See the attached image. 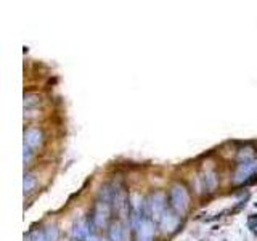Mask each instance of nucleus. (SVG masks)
Wrapping results in <instances>:
<instances>
[{
    "label": "nucleus",
    "instance_id": "nucleus-9",
    "mask_svg": "<svg viewBox=\"0 0 257 241\" xmlns=\"http://www.w3.org/2000/svg\"><path fill=\"white\" fill-rule=\"evenodd\" d=\"M104 204H106V203L96 206V211H95V223L96 225H103L104 220H106L108 211H106V206H104Z\"/></svg>",
    "mask_w": 257,
    "mask_h": 241
},
{
    "label": "nucleus",
    "instance_id": "nucleus-8",
    "mask_svg": "<svg viewBox=\"0 0 257 241\" xmlns=\"http://www.w3.org/2000/svg\"><path fill=\"white\" fill-rule=\"evenodd\" d=\"M109 239L111 241H124L125 239L124 228L120 227V225H112L109 230Z\"/></svg>",
    "mask_w": 257,
    "mask_h": 241
},
{
    "label": "nucleus",
    "instance_id": "nucleus-14",
    "mask_svg": "<svg viewBox=\"0 0 257 241\" xmlns=\"http://www.w3.org/2000/svg\"><path fill=\"white\" fill-rule=\"evenodd\" d=\"M139 241H143V239H139Z\"/></svg>",
    "mask_w": 257,
    "mask_h": 241
},
{
    "label": "nucleus",
    "instance_id": "nucleus-10",
    "mask_svg": "<svg viewBox=\"0 0 257 241\" xmlns=\"http://www.w3.org/2000/svg\"><path fill=\"white\" fill-rule=\"evenodd\" d=\"M36 187V179L32 175H24V182H23V190H24V195H29V193L34 190Z\"/></svg>",
    "mask_w": 257,
    "mask_h": 241
},
{
    "label": "nucleus",
    "instance_id": "nucleus-11",
    "mask_svg": "<svg viewBox=\"0 0 257 241\" xmlns=\"http://www.w3.org/2000/svg\"><path fill=\"white\" fill-rule=\"evenodd\" d=\"M45 236L48 241H55L56 238H58V231H56L55 227H48V230L45 231Z\"/></svg>",
    "mask_w": 257,
    "mask_h": 241
},
{
    "label": "nucleus",
    "instance_id": "nucleus-3",
    "mask_svg": "<svg viewBox=\"0 0 257 241\" xmlns=\"http://www.w3.org/2000/svg\"><path fill=\"white\" fill-rule=\"evenodd\" d=\"M24 145H28L31 148H36L39 145H42V132L39 129H28L24 132Z\"/></svg>",
    "mask_w": 257,
    "mask_h": 241
},
{
    "label": "nucleus",
    "instance_id": "nucleus-12",
    "mask_svg": "<svg viewBox=\"0 0 257 241\" xmlns=\"http://www.w3.org/2000/svg\"><path fill=\"white\" fill-rule=\"evenodd\" d=\"M23 159H24V164L29 163V159H31V155H32V151H31V147H28V145H24L23 147Z\"/></svg>",
    "mask_w": 257,
    "mask_h": 241
},
{
    "label": "nucleus",
    "instance_id": "nucleus-1",
    "mask_svg": "<svg viewBox=\"0 0 257 241\" xmlns=\"http://www.w3.org/2000/svg\"><path fill=\"white\" fill-rule=\"evenodd\" d=\"M169 196H171V203H172V207L175 209L177 212H185L188 207V193L185 190L183 185H174L171 188V193H169Z\"/></svg>",
    "mask_w": 257,
    "mask_h": 241
},
{
    "label": "nucleus",
    "instance_id": "nucleus-6",
    "mask_svg": "<svg viewBox=\"0 0 257 241\" xmlns=\"http://www.w3.org/2000/svg\"><path fill=\"white\" fill-rule=\"evenodd\" d=\"M151 212H153V215H163L164 214V207H166V204H164V196L161 195V193H156L155 196L151 198Z\"/></svg>",
    "mask_w": 257,
    "mask_h": 241
},
{
    "label": "nucleus",
    "instance_id": "nucleus-5",
    "mask_svg": "<svg viewBox=\"0 0 257 241\" xmlns=\"http://www.w3.org/2000/svg\"><path fill=\"white\" fill-rule=\"evenodd\" d=\"M177 223H179V219H177V215L171 214V212H164L161 215V228L164 231H172Z\"/></svg>",
    "mask_w": 257,
    "mask_h": 241
},
{
    "label": "nucleus",
    "instance_id": "nucleus-2",
    "mask_svg": "<svg viewBox=\"0 0 257 241\" xmlns=\"http://www.w3.org/2000/svg\"><path fill=\"white\" fill-rule=\"evenodd\" d=\"M257 172V159L251 158V159H244L238 164L235 175H233V182L235 183H244L249 177L254 175Z\"/></svg>",
    "mask_w": 257,
    "mask_h": 241
},
{
    "label": "nucleus",
    "instance_id": "nucleus-7",
    "mask_svg": "<svg viewBox=\"0 0 257 241\" xmlns=\"http://www.w3.org/2000/svg\"><path fill=\"white\" fill-rule=\"evenodd\" d=\"M74 238H79V239H85L88 235H90V231H88V225L85 222H79L76 227H74Z\"/></svg>",
    "mask_w": 257,
    "mask_h": 241
},
{
    "label": "nucleus",
    "instance_id": "nucleus-4",
    "mask_svg": "<svg viewBox=\"0 0 257 241\" xmlns=\"http://www.w3.org/2000/svg\"><path fill=\"white\" fill-rule=\"evenodd\" d=\"M137 230H139V239L151 241L153 233H155V225H153V222L150 219H145V220H142L140 227Z\"/></svg>",
    "mask_w": 257,
    "mask_h": 241
},
{
    "label": "nucleus",
    "instance_id": "nucleus-13",
    "mask_svg": "<svg viewBox=\"0 0 257 241\" xmlns=\"http://www.w3.org/2000/svg\"><path fill=\"white\" fill-rule=\"evenodd\" d=\"M85 241H100L98 238H96L95 235H88L87 238H85Z\"/></svg>",
    "mask_w": 257,
    "mask_h": 241
}]
</instances>
